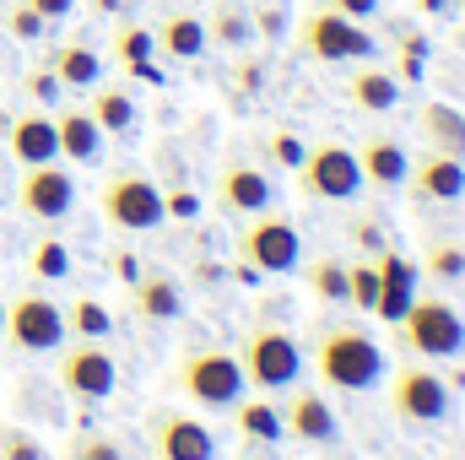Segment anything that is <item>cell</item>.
I'll return each instance as SVG.
<instances>
[{
  "label": "cell",
  "instance_id": "cell-1",
  "mask_svg": "<svg viewBox=\"0 0 465 460\" xmlns=\"http://www.w3.org/2000/svg\"><path fill=\"white\" fill-rule=\"evenodd\" d=\"M314 357H320V379L336 385V390H373L384 379V352H379V342H368L351 325H325Z\"/></svg>",
  "mask_w": 465,
  "mask_h": 460
},
{
  "label": "cell",
  "instance_id": "cell-2",
  "mask_svg": "<svg viewBox=\"0 0 465 460\" xmlns=\"http://www.w3.org/2000/svg\"><path fill=\"white\" fill-rule=\"evenodd\" d=\"M173 385L195 401V406H232V401H243V363L223 352V346H201V352H190L184 363H179V374H173Z\"/></svg>",
  "mask_w": 465,
  "mask_h": 460
},
{
  "label": "cell",
  "instance_id": "cell-3",
  "mask_svg": "<svg viewBox=\"0 0 465 460\" xmlns=\"http://www.w3.org/2000/svg\"><path fill=\"white\" fill-rule=\"evenodd\" d=\"M298 49L320 65H347V60H368L373 55V38L362 33V22H351L341 11L320 5L298 22Z\"/></svg>",
  "mask_w": 465,
  "mask_h": 460
},
{
  "label": "cell",
  "instance_id": "cell-4",
  "mask_svg": "<svg viewBox=\"0 0 465 460\" xmlns=\"http://www.w3.org/2000/svg\"><path fill=\"white\" fill-rule=\"evenodd\" d=\"M0 336L16 346V352H54L71 331H65L60 304H54L49 293L27 287V293H16V298L5 304V325H0Z\"/></svg>",
  "mask_w": 465,
  "mask_h": 460
},
{
  "label": "cell",
  "instance_id": "cell-5",
  "mask_svg": "<svg viewBox=\"0 0 465 460\" xmlns=\"http://www.w3.org/2000/svg\"><path fill=\"white\" fill-rule=\"evenodd\" d=\"M298 174V190L309 201H351L362 190V168H357V152L341 141H320L303 152V163L292 168Z\"/></svg>",
  "mask_w": 465,
  "mask_h": 460
},
{
  "label": "cell",
  "instance_id": "cell-6",
  "mask_svg": "<svg viewBox=\"0 0 465 460\" xmlns=\"http://www.w3.org/2000/svg\"><path fill=\"white\" fill-rule=\"evenodd\" d=\"M243 379L249 385H260V390H292L298 385V374H303V352L298 342L287 336V331H276V325H254L249 336H243Z\"/></svg>",
  "mask_w": 465,
  "mask_h": 460
},
{
  "label": "cell",
  "instance_id": "cell-7",
  "mask_svg": "<svg viewBox=\"0 0 465 460\" xmlns=\"http://www.w3.org/2000/svg\"><path fill=\"white\" fill-rule=\"evenodd\" d=\"M401 342L417 357H460L465 352L460 309H450L444 298H411V309L401 315Z\"/></svg>",
  "mask_w": 465,
  "mask_h": 460
},
{
  "label": "cell",
  "instance_id": "cell-8",
  "mask_svg": "<svg viewBox=\"0 0 465 460\" xmlns=\"http://www.w3.org/2000/svg\"><path fill=\"white\" fill-rule=\"evenodd\" d=\"M390 406L401 423H417V428H433L450 417V379L422 368V363H401L390 374Z\"/></svg>",
  "mask_w": 465,
  "mask_h": 460
},
{
  "label": "cell",
  "instance_id": "cell-9",
  "mask_svg": "<svg viewBox=\"0 0 465 460\" xmlns=\"http://www.w3.org/2000/svg\"><path fill=\"white\" fill-rule=\"evenodd\" d=\"M98 201H104V217H109L119 233H152L163 223V190H157L146 174H135V168L114 174Z\"/></svg>",
  "mask_w": 465,
  "mask_h": 460
},
{
  "label": "cell",
  "instance_id": "cell-10",
  "mask_svg": "<svg viewBox=\"0 0 465 460\" xmlns=\"http://www.w3.org/2000/svg\"><path fill=\"white\" fill-rule=\"evenodd\" d=\"M238 255H243L254 271L287 276V271H298V255H303V244H298V228H292V217L260 212V217L243 228V238H238Z\"/></svg>",
  "mask_w": 465,
  "mask_h": 460
},
{
  "label": "cell",
  "instance_id": "cell-11",
  "mask_svg": "<svg viewBox=\"0 0 465 460\" xmlns=\"http://www.w3.org/2000/svg\"><path fill=\"white\" fill-rule=\"evenodd\" d=\"M60 385L71 395H82V401H109L119 385V368L104 352V342H76L60 352Z\"/></svg>",
  "mask_w": 465,
  "mask_h": 460
},
{
  "label": "cell",
  "instance_id": "cell-12",
  "mask_svg": "<svg viewBox=\"0 0 465 460\" xmlns=\"http://www.w3.org/2000/svg\"><path fill=\"white\" fill-rule=\"evenodd\" d=\"M16 201H22L27 217L60 223V217L76 206V179H71L60 163H33V168L22 174V185H16Z\"/></svg>",
  "mask_w": 465,
  "mask_h": 460
},
{
  "label": "cell",
  "instance_id": "cell-13",
  "mask_svg": "<svg viewBox=\"0 0 465 460\" xmlns=\"http://www.w3.org/2000/svg\"><path fill=\"white\" fill-rule=\"evenodd\" d=\"M152 450H157V460H217V439L201 417L157 412L152 417Z\"/></svg>",
  "mask_w": 465,
  "mask_h": 460
},
{
  "label": "cell",
  "instance_id": "cell-14",
  "mask_svg": "<svg viewBox=\"0 0 465 460\" xmlns=\"http://www.w3.org/2000/svg\"><path fill=\"white\" fill-rule=\"evenodd\" d=\"M373 265H379V304H373V315H379V320H390V325H401V315H406V309H411V298H417V276H422V271H417L395 244H390V249H379V260H373Z\"/></svg>",
  "mask_w": 465,
  "mask_h": 460
},
{
  "label": "cell",
  "instance_id": "cell-15",
  "mask_svg": "<svg viewBox=\"0 0 465 460\" xmlns=\"http://www.w3.org/2000/svg\"><path fill=\"white\" fill-rule=\"evenodd\" d=\"M217 201H223L228 217H260V212H271L276 195H271V179L254 163H228L217 174Z\"/></svg>",
  "mask_w": 465,
  "mask_h": 460
},
{
  "label": "cell",
  "instance_id": "cell-16",
  "mask_svg": "<svg viewBox=\"0 0 465 460\" xmlns=\"http://www.w3.org/2000/svg\"><path fill=\"white\" fill-rule=\"evenodd\" d=\"M282 423H287V434H292V439H303V445H331V439L341 434L336 406H331L320 390H298V395L287 401Z\"/></svg>",
  "mask_w": 465,
  "mask_h": 460
},
{
  "label": "cell",
  "instance_id": "cell-17",
  "mask_svg": "<svg viewBox=\"0 0 465 460\" xmlns=\"http://www.w3.org/2000/svg\"><path fill=\"white\" fill-rule=\"evenodd\" d=\"M5 146H11V157H16L22 168H33V163H54V157H60L54 119L44 115V109H27V115H16L11 125H5Z\"/></svg>",
  "mask_w": 465,
  "mask_h": 460
},
{
  "label": "cell",
  "instance_id": "cell-18",
  "mask_svg": "<svg viewBox=\"0 0 465 460\" xmlns=\"http://www.w3.org/2000/svg\"><path fill=\"white\" fill-rule=\"evenodd\" d=\"M357 168H362V185H373V190H401V185L411 179V157H406V146L390 141V135L362 141Z\"/></svg>",
  "mask_w": 465,
  "mask_h": 460
},
{
  "label": "cell",
  "instance_id": "cell-19",
  "mask_svg": "<svg viewBox=\"0 0 465 460\" xmlns=\"http://www.w3.org/2000/svg\"><path fill=\"white\" fill-rule=\"evenodd\" d=\"M411 190L422 201H460L465 195V157H450V152H428L422 163H411Z\"/></svg>",
  "mask_w": 465,
  "mask_h": 460
},
{
  "label": "cell",
  "instance_id": "cell-20",
  "mask_svg": "<svg viewBox=\"0 0 465 460\" xmlns=\"http://www.w3.org/2000/svg\"><path fill=\"white\" fill-rule=\"evenodd\" d=\"M54 141H60V157H71V163H104V130H98V119L87 115V109H60L54 119Z\"/></svg>",
  "mask_w": 465,
  "mask_h": 460
},
{
  "label": "cell",
  "instance_id": "cell-21",
  "mask_svg": "<svg viewBox=\"0 0 465 460\" xmlns=\"http://www.w3.org/2000/svg\"><path fill=\"white\" fill-rule=\"evenodd\" d=\"M130 304H135L141 320H179V315H184V298H179L173 276H163V271L135 276V282H130Z\"/></svg>",
  "mask_w": 465,
  "mask_h": 460
},
{
  "label": "cell",
  "instance_id": "cell-22",
  "mask_svg": "<svg viewBox=\"0 0 465 460\" xmlns=\"http://www.w3.org/2000/svg\"><path fill=\"white\" fill-rule=\"evenodd\" d=\"M152 38H157V49H163L168 60H201V49H206V22L190 16V11H173V16H163V22L152 27Z\"/></svg>",
  "mask_w": 465,
  "mask_h": 460
},
{
  "label": "cell",
  "instance_id": "cell-23",
  "mask_svg": "<svg viewBox=\"0 0 465 460\" xmlns=\"http://www.w3.org/2000/svg\"><path fill=\"white\" fill-rule=\"evenodd\" d=\"M347 98L362 109V115H390V109L401 104V76H395V71H373V65H362V71H351Z\"/></svg>",
  "mask_w": 465,
  "mask_h": 460
},
{
  "label": "cell",
  "instance_id": "cell-24",
  "mask_svg": "<svg viewBox=\"0 0 465 460\" xmlns=\"http://www.w3.org/2000/svg\"><path fill=\"white\" fill-rule=\"evenodd\" d=\"M49 71L60 76V87H98L104 82V60L87 44H60L54 60H49Z\"/></svg>",
  "mask_w": 465,
  "mask_h": 460
},
{
  "label": "cell",
  "instance_id": "cell-25",
  "mask_svg": "<svg viewBox=\"0 0 465 460\" xmlns=\"http://www.w3.org/2000/svg\"><path fill=\"white\" fill-rule=\"evenodd\" d=\"M87 115L98 119V130H104V135H124V130L135 125V98H130L124 87H114V82H98V87H93Z\"/></svg>",
  "mask_w": 465,
  "mask_h": 460
},
{
  "label": "cell",
  "instance_id": "cell-26",
  "mask_svg": "<svg viewBox=\"0 0 465 460\" xmlns=\"http://www.w3.org/2000/svg\"><path fill=\"white\" fill-rule=\"evenodd\" d=\"M232 423H238V434L265 439V445L287 439V423H282V406L276 401H232Z\"/></svg>",
  "mask_w": 465,
  "mask_h": 460
},
{
  "label": "cell",
  "instance_id": "cell-27",
  "mask_svg": "<svg viewBox=\"0 0 465 460\" xmlns=\"http://www.w3.org/2000/svg\"><path fill=\"white\" fill-rule=\"evenodd\" d=\"M422 130H428L433 152L465 157V115L460 109H450V104H428V109H422Z\"/></svg>",
  "mask_w": 465,
  "mask_h": 460
},
{
  "label": "cell",
  "instance_id": "cell-28",
  "mask_svg": "<svg viewBox=\"0 0 465 460\" xmlns=\"http://www.w3.org/2000/svg\"><path fill=\"white\" fill-rule=\"evenodd\" d=\"M309 293L320 298V304H347V260H336V255H320L309 271Z\"/></svg>",
  "mask_w": 465,
  "mask_h": 460
},
{
  "label": "cell",
  "instance_id": "cell-29",
  "mask_svg": "<svg viewBox=\"0 0 465 460\" xmlns=\"http://www.w3.org/2000/svg\"><path fill=\"white\" fill-rule=\"evenodd\" d=\"M65 331H71L76 342H104V336L114 331V315H109L98 298H76L71 315H65Z\"/></svg>",
  "mask_w": 465,
  "mask_h": 460
},
{
  "label": "cell",
  "instance_id": "cell-30",
  "mask_svg": "<svg viewBox=\"0 0 465 460\" xmlns=\"http://www.w3.org/2000/svg\"><path fill=\"white\" fill-rule=\"evenodd\" d=\"M206 38H217V44L238 49V44H249V38H254V22H249V11H243L238 0H223V5H217V16L206 22Z\"/></svg>",
  "mask_w": 465,
  "mask_h": 460
},
{
  "label": "cell",
  "instance_id": "cell-31",
  "mask_svg": "<svg viewBox=\"0 0 465 460\" xmlns=\"http://www.w3.org/2000/svg\"><path fill=\"white\" fill-rule=\"evenodd\" d=\"M33 276H38V282H65V276H71V249H65L54 233L33 244Z\"/></svg>",
  "mask_w": 465,
  "mask_h": 460
},
{
  "label": "cell",
  "instance_id": "cell-32",
  "mask_svg": "<svg viewBox=\"0 0 465 460\" xmlns=\"http://www.w3.org/2000/svg\"><path fill=\"white\" fill-rule=\"evenodd\" d=\"M347 304H357V309L373 315V304H379V265H373V260L347 265Z\"/></svg>",
  "mask_w": 465,
  "mask_h": 460
},
{
  "label": "cell",
  "instance_id": "cell-33",
  "mask_svg": "<svg viewBox=\"0 0 465 460\" xmlns=\"http://www.w3.org/2000/svg\"><path fill=\"white\" fill-rule=\"evenodd\" d=\"M152 55H157L152 27H119L114 33V60L119 65H141V60H152Z\"/></svg>",
  "mask_w": 465,
  "mask_h": 460
},
{
  "label": "cell",
  "instance_id": "cell-34",
  "mask_svg": "<svg viewBox=\"0 0 465 460\" xmlns=\"http://www.w3.org/2000/svg\"><path fill=\"white\" fill-rule=\"evenodd\" d=\"M422 271H428V276H433L439 287L460 282V276H465V249H460V244H433V249H428V265H422Z\"/></svg>",
  "mask_w": 465,
  "mask_h": 460
},
{
  "label": "cell",
  "instance_id": "cell-35",
  "mask_svg": "<svg viewBox=\"0 0 465 460\" xmlns=\"http://www.w3.org/2000/svg\"><path fill=\"white\" fill-rule=\"evenodd\" d=\"M0 27H5V33H11L16 44H38L49 22H44V16H38V11H33L27 0H16V5H5V16H0Z\"/></svg>",
  "mask_w": 465,
  "mask_h": 460
},
{
  "label": "cell",
  "instance_id": "cell-36",
  "mask_svg": "<svg viewBox=\"0 0 465 460\" xmlns=\"http://www.w3.org/2000/svg\"><path fill=\"white\" fill-rule=\"evenodd\" d=\"M65 460H124V445L119 439H109V434H76V445H71V455Z\"/></svg>",
  "mask_w": 465,
  "mask_h": 460
},
{
  "label": "cell",
  "instance_id": "cell-37",
  "mask_svg": "<svg viewBox=\"0 0 465 460\" xmlns=\"http://www.w3.org/2000/svg\"><path fill=\"white\" fill-rule=\"evenodd\" d=\"M0 460H49V450L27 428H0Z\"/></svg>",
  "mask_w": 465,
  "mask_h": 460
},
{
  "label": "cell",
  "instance_id": "cell-38",
  "mask_svg": "<svg viewBox=\"0 0 465 460\" xmlns=\"http://www.w3.org/2000/svg\"><path fill=\"white\" fill-rule=\"evenodd\" d=\"M163 217H179V223H195L201 217V195L195 190H163Z\"/></svg>",
  "mask_w": 465,
  "mask_h": 460
},
{
  "label": "cell",
  "instance_id": "cell-39",
  "mask_svg": "<svg viewBox=\"0 0 465 460\" xmlns=\"http://www.w3.org/2000/svg\"><path fill=\"white\" fill-rule=\"evenodd\" d=\"M265 146H271V157H276L282 168H298V163H303V152H309V146H303V141H298L292 130H276V135H271Z\"/></svg>",
  "mask_w": 465,
  "mask_h": 460
},
{
  "label": "cell",
  "instance_id": "cell-40",
  "mask_svg": "<svg viewBox=\"0 0 465 460\" xmlns=\"http://www.w3.org/2000/svg\"><path fill=\"white\" fill-rule=\"evenodd\" d=\"M351 244H357L362 255H379V249H390V233L379 228L373 217H362V223H351Z\"/></svg>",
  "mask_w": 465,
  "mask_h": 460
},
{
  "label": "cell",
  "instance_id": "cell-41",
  "mask_svg": "<svg viewBox=\"0 0 465 460\" xmlns=\"http://www.w3.org/2000/svg\"><path fill=\"white\" fill-rule=\"evenodd\" d=\"M27 93H33L38 104H60V76H54L49 65H38V71H27Z\"/></svg>",
  "mask_w": 465,
  "mask_h": 460
},
{
  "label": "cell",
  "instance_id": "cell-42",
  "mask_svg": "<svg viewBox=\"0 0 465 460\" xmlns=\"http://www.w3.org/2000/svg\"><path fill=\"white\" fill-rule=\"evenodd\" d=\"M331 11H341L351 22H368V16H379V0H325Z\"/></svg>",
  "mask_w": 465,
  "mask_h": 460
},
{
  "label": "cell",
  "instance_id": "cell-43",
  "mask_svg": "<svg viewBox=\"0 0 465 460\" xmlns=\"http://www.w3.org/2000/svg\"><path fill=\"white\" fill-rule=\"evenodd\" d=\"M27 5H33L44 22H65V16L76 11V0H27Z\"/></svg>",
  "mask_w": 465,
  "mask_h": 460
},
{
  "label": "cell",
  "instance_id": "cell-44",
  "mask_svg": "<svg viewBox=\"0 0 465 460\" xmlns=\"http://www.w3.org/2000/svg\"><path fill=\"white\" fill-rule=\"evenodd\" d=\"M249 22H254V33H260V38H276V33H282V11H276V5H265V11H254Z\"/></svg>",
  "mask_w": 465,
  "mask_h": 460
},
{
  "label": "cell",
  "instance_id": "cell-45",
  "mask_svg": "<svg viewBox=\"0 0 465 460\" xmlns=\"http://www.w3.org/2000/svg\"><path fill=\"white\" fill-rule=\"evenodd\" d=\"M395 76L422 82V76H428V71H422V55H406V49H401V55H395Z\"/></svg>",
  "mask_w": 465,
  "mask_h": 460
},
{
  "label": "cell",
  "instance_id": "cell-46",
  "mask_svg": "<svg viewBox=\"0 0 465 460\" xmlns=\"http://www.w3.org/2000/svg\"><path fill=\"white\" fill-rule=\"evenodd\" d=\"M401 49H406V55H422V60H428V38H422V33H406V38H401Z\"/></svg>",
  "mask_w": 465,
  "mask_h": 460
},
{
  "label": "cell",
  "instance_id": "cell-47",
  "mask_svg": "<svg viewBox=\"0 0 465 460\" xmlns=\"http://www.w3.org/2000/svg\"><path fill=\"white\" fill-rule=\"evenodd\" d=\"M87 5H93L98 16H114V11H119V0H87Z\"/></svg>",
  "mask_w": 465,
  "mask_h": 460
},
{
  "label": "cell",
  "instance_id": "cell-48",
  "mask_svg": "<svg viewBox=\"0 0 465 460\" xmlns=\"http://www.w3.org/2000/svg\"><path fill=\"white\" fill-rule=\"evenodd\" d=\"M422 11H450V0H417Z\"/></svg>",
  "mask_w": 465,
  "mask_h": 460
},
{
  "label": "cell",
  "instance_id": "cell-49",
  "mask_svg": "<svg viewBox=\"0 0 465 460\" xmlns=\"http://www.w3.org/2000/svg\"><path fill=\"white\" fill-rule=\"evenodd\" d=\"M0 325H5V298H0Z\"/></svg>",
  "mask_w": 465,
  "mask_h": 460
},
{
  "label": "cell",
  "instance_id": "cell-50",
  "mask_svg": "<svg viewBox=\"0 0 465 460\" xmlns=\"http://www.w3.org/2000/svg\"><path fill=\"white\" fill-rule=\"evenodd\" d=\"M460 5H465V0H460Z\"/></svg>",
  "mask_w": 465,
  "mask_h": 460
}]
</instances>
